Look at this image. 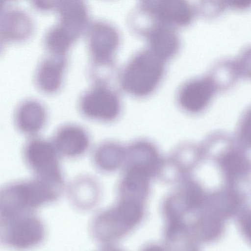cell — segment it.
<instances>
[{"label":"cell","instance_id":"obj_1","mask_svg":"<svg viewBox=\"0 0 251 251\" xmlns=\"http://www.w3.org/2000/svg\"><path fill=\"white\" fill-rule=\"evenodd\" d=\"M60 193L35 178L7 184L0 188V214L5 218L18 216L54 200Z\"/></svg>","mask_w":251,"mask_h":251},{"label":"cell","instance_id":"obj_2","mask_svg":"<svg viewBox=\"0 0 251 251\" xmlns=\"http://www.w3.org/2000/svg\"><path fill=\"white\" fill-rule=\"evenodd\" d=\"M163 61L150 50L139 52L128 62L121 73L122 87L134 97L149 95L162 78Z\"/></svg>","mask_w":251,"mask_h":251},{"label":"cell","instance_id":"obj_3","mask_svg":"<svg viewBox=\"0 0 251 251\" xmlns=\"http://www.w3.org/2000/svg\"><path fill=\"white\" fill-rule=\"evenodd\" d=\"M24 156L34 178L62 189L63 177L58 154L51 141L32 139L25 146Z\"/></svg>","mask_w":251,"mask_h":251},{"label":"cell","instance_id":"obj_4","mask_svg":"<svg viewBox=\"0 0 251 251\" xmlns=\"http://www.w3.org/2000/svg\"><path fill=\"white\" fill-rule=\"evenodd\" d=\"M78 107L85 117L103 123L116 120L122 111L118 95L103 83H99L84 92L79 99Z\"/></svg>","mask_w":251,"mask_h":251},{"label":"cell","instance_id":"obj_5","mask_svg":"<svg viewBox=\"0 0 251 251\" xmlns=\"http://www.w3.org/2000/svg\"><path fill=\"white\" fill-rule=\"evenodd\" d=\"M87 39L88 50L96 67H112L114 56L120 44L116 29L105 22H95L89 27Z\"/></svg>","mask_w":251,"mask_h":251},{"label":"cell","instance_id":"obj_6","mask_svg":"<svg viewBox=\"0 0 251 251\" xmlns=\"http://www.w3.org/2000/svg\"><path fill=\"white\" fill-rule=\"evenodd\" d=\"M58 155L75 158L85 153L90 145L88 132L75 124H66L59 127L51 141Z\"/></svg>","mask_w":251,"mask_h":251},{"label":"cell","instance_id":"obj_7","mask_svg":"<svg viewBox=\"0 0 251 251\" xmlns=\"http://www.w3.org/2000/svg\"><path fill=\"white\" fill-rule=\"evenodd\" d=\"M59 22L56 26L74 43L86 26L88 19L86 5L81 1H57Z\"/></svg>","mask_w":251,"mask_h":251},{"label":"cell","instance_id":"obj_8","mask_svg":"<svg viewBox=\"0 0 251 251\" xmlns=\"http://www.w3.org/2000/svg\"><path fill=\"white\" fill-rule=\"evenodd\" d=\"M14 219L10 222L7 237L8 243L18 249H26L38 243L43 236V228L34 217Z\"/></svg>","mask_w":251,"mask_h":251},{"label":"cell","instance_id":"obj_9","mask_svg":"<svg viewBox=\"0 0 251 251\" xmlns=\"http://www.w3.org/2000/svg\"><path fill=\"white\" fill-rule=\"evenodd\" d=\"M143 7L167 23L184 25L189 23L192 19L191 9L185 1H147L143 4Z\"/></svg>","mask_w":251,"mask_h":251},{"label":"cell","instance_id":"obj_10","mask_svg":"<svg viewBox=\"0 0 251 251\" xmlns=\"http://www.w3.org/2000/svg\"><path fill=\"white\" fill-rule=\"evenodd\" d=\"M215 90L214 83L210 78L194 80L181 89L179 97L180 103L188 111L199 112L206 106Z\"/></svg>","mask_w":251,"mask_h":251},{"label":"cell","instance_id":"obj_11","mask_svg":"<svg viewBox=\"0 0 251 251\" xmlns=\"http://www.w3.org/2000/svg\"><path fill=\"white\" fill-rule=\"evenodd\" d=\"M44 107L38 102L28 101L18 108L15 118L17 128L23 133L34 135L44 127L47 121Z\"/></svg>","mask_w":251,"mask_h":251},{"label":"cell","instance_id":"obj_12","mask_svg":"<svg viewBox=\"0 0 251 251\" xmlns=\"http://www.w3.org/2000/svg\"><path fill=\"white\" fill-rule=\"evenodd\" d=\"M120 198L118 203L103 217L116 226L131 228L137 224L143 215V201L130 198Z\"/></svg>","mask_w":251,"mask_h":251},{"label":"cell","instance_id":"obj_13","mask_svg":"<svg viewBox=\"0 0 251 251\" xmlns=\"http://www.w3.org/2000/svg\"><path fill=\"white\" fill-rule=\"evenodd\" d=\"M126 148L115 141H108L100 144L95 150L93 160L95 166L104 173H112L124 167Z\"/></svg>","mask_w":251,"mask_h":251},{"label":"cell","instance_id":"obj_14","mask_svg":"<svg viewBox=\"0 0 251 251\" xmlns=\"http://www.w3.org/2000/svg\"><path fill=\"white\" fill-rule=\"evenodd\" d=\"M66 56L55 55L47 60L40 69L38 82L42 89L48 93H54L60 87L66 70Z\"/></svg>","mask_w":251,"mask_h":251},{"label":"cell","instance_id":"obj_15","mask_svg":"<svg viewBox=\"0 0 251 251\" xmlns=\"http://www.w3.org/2000/svg\"><path fill=\"white\" fill-rule=\"evenodd\" d=\"M150 50L162 60L173 55L178 47L176 35L164 27L152 29L148 34Z\"/></svg>","mask_w":251,"mask_h":251},{"label":"cell","instance_id":"obj_16","mask_svg":"<svg viewBox=\"0 0 251 251\" xmlns=\"http://www.w3.org/2000/svg\"><path fill=\"white\" fill-rule=\"evenodd\" d=\"M222 164L228 178L231 180L237 178L245 170L244 160L235 153H230L225 156Z\"/></svg>","mask_w":251,"mask_h":251},{"label":"cell","instance_id":"obj_17","mask_svg":"<svg viewBox=\"0 0 251 251\" xmlns=\"http://www.w3.org/2000/svg\"><path fill=\"white\" fill-rule=\"evenodd\" d=\"M250 1L247 0H234L230 1V4L236 7H245L250 4Z\"/></svg>","mask_w":251,"mask_h":251},{"label":"cell","instance_id":"obj_18","mask_svg":"<svg viewBox=\"0 0 251 251\" xmlns=\"http://www.w3.org/2000/svg\"><path fill=\"white\" fill-rule=\"evenodd\" d=\"M145 251H167V250L158 246H151L147 248Z\"/></svg>","mask_w":251,"mask_h":251},{"label":"cell","instance_id":"obj_19","mask_svg":"<svg viewBox=\"0 0 251 251\" xmlns=\"http://www.w3.org/2000/svg\"><path fill=\"white\" fill-rule=\"evenodd\" d=\"M1 5H0V7Z\"/></svg>","mask_w":251,"mask_h":251}]
</instances>
